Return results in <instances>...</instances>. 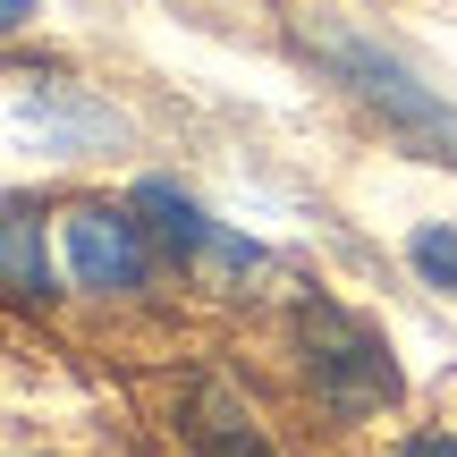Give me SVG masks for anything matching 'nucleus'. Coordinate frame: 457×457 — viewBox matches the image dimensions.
<instances>
[{
  "label": "nucleus",
  "mask_w": 457,
  "mask_h": 457,
  "mask_svg": "<svg viewBox=\"0 0 457 457\" xmlns=\"http://www.w3.org/2000/svg\"><path fill=\"white\" fill-rule=\"evenodd\" d=\"M60 245H68V271L77 288H102V296H136L153 279V228L136 220V204H77L60 220Z\"/></svg>",
  "instance_id": "4"
},
{
  "label": "nucleus",
  "mask_w": 457,
  "mask_h": 457,
  "mask_svg": "<svg viewBox=\"0 0 457 457\" xmlns=\"http://www.w3.org/2000/svg\"><path fill=\"white\" fill-rule=\"evenodd\" d=\"M398 457H457V432H415Z\"/></svg>",
  "instance_id": "10"
},
{
  "label": "nucleus",
  "mask_w": 457,
  "mask_h": 457,
  "mask_svg": "<svg viewBox=\"0 0 457 457\" xmlns=\"http://www.w3.org/2000/svg\"><path fill=\"white\" fill-rule=\"evenodd\" d=\"M195 457H271V449H262V432L245 424V415H204Z\"/></svg>",
  "instance_id": "9"
},
{
  "label": "nucleus",
  "mask_w": 457,
  "mask_h": 457,
  "mask_svg": "<svg viewBox=\"0 0 457 457\" xmlns=\"http://www.w3.org/2000/svg\"><path fill=\"white\" fill-rule=\"evenodd\" d=\"M313 51H322L330 77H339L347 94L364 102V111H381L415 153H432V162H457V102H449V94H432V85L415 77L398 51L364 43V34H347V26H313Z\"/></svg>",
  "instance_id": "1"
},
{
  "label": "nucleus",
  "mask_w": 457,
  "mask_h": 457,
  "mask_svg": "<svg viewBox=\"0 0 457 457\" xmlns=\"http://www.w3.org/2000/svg\"><path fill=\"white\" fill-rule=\"evenodd\" d=\"M128 204H136V220L153 228V245H162L170 262H195V254H204V237L220 228V220L204 212L195 195H187V187H170V179H145V187H136Z\"/></svg>",
  "instance_id": "5"
},
{
  "label": "nucleus",
  "mask_w": 457,
  "mask_h": 457,
  "mask_svg": "<svg viewBox=\"0 0 457 457\" xmlns=\"http://www.w3.org/2000/svg\"><path fill=\"white\" fill-rule=\"evenodd\" d=\"M0 279H9L17 305L51 296V254H43V212L26 195H9V220H0Z\"/></svg>",
  "instance_id": "6"
},
{
  "label": "nucleus",
  "mask_w": 457,
  "mask_h": 457,
  "mask_svg": "<svg viewBox=\"0 0 457 457\" xmlns=\"http://www.w3.org/2000/svg\"><path fill=\"white\" fill-rule=\"evenodd\" d=\"M407 262L432 279V288H449V296H457V220H424V228L407 237Z\"/></svg>",
  "instance_id": "8"
},
{
  "label": "nucleus",
  "mask_w": 457,
  "mask_h": 457,
  "mask_svg": "<svg viewBox=\"0 0 457 457\" xmlns=\"http://www.w3.org/2000/svg\"><path fill=\"white\" fill-rule=\"evenodd\" d=\"M0 26H9V34H17V26H34V0H0Z\"/></svg>",
  "instance_id": "11"
},
{
  "label": "nucleus",
  "mask_w": 457,
  "mask_h": 457,
  "mask_svg": "<svg viewBox=\"0 0 457 457\" xmlns=\"http://www.w3.org/2000/svg\"><path fill=\"white\" fill-rule=\"evenodd\" d=\"M9 136H17V145L60 153V162H77V153H111V145H128V119H119L102 94L68 85V77L17 68V77H9Z\"/></svg>",
  "instance_id": "3"
},
{
  "label": "nucleus",
  "mask_w": 457,
  "mask_h": 457,
  "mask_svg": "<svg viewBox=\"0 0 457 457\" xmlns=\"http://www.w3.org/2000/svg\"><path fill=\"white\" fill-rule=\"evenodd\" d=\"M296 339H305V373H313V398H322L330 415H381L398 407V356L390 339H381L373 322H356L347 305H330V296H313L305 313H296Z\"/></svg>",
  "instance_id": "2"
},
{
  "label": "nucleus",
  "mask_w": 457,
  "mask_h": 457,
  "mask_svg": "<svg viewBox=\"0 0 457 457\" xmlns=\"http://www.w3.org/2000/svg\"><path fill=\"white\" fill-rule=\"evenodd\" d=\"M187 271H195L204 288H245V279L262 271V254H254V245L237 237V228H212V237H204V254L187 262Z\"/></svg>",
  "instance_id": "7"
}]
</instances>
